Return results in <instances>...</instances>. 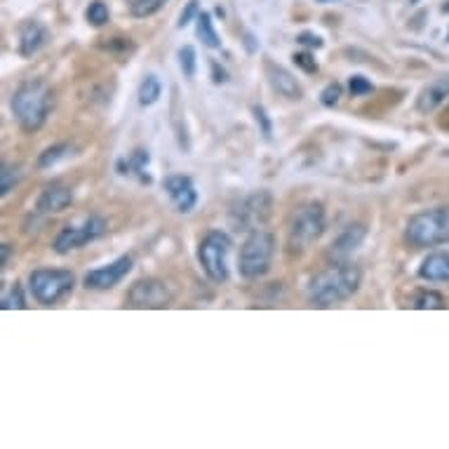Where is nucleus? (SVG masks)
I'll list each match as a JSON object with an SVG mask.
<instances>
[{"mask_svg": "<svg viewBox=\"0 0 449 449\" xmlns=\"http://www.w3.org/2000/svg\"><path fill=\"white\" fill-rule=\"evenodd\" d=\"M163 94V85H160L158 76H146L139 85V104L141 106H153Z\"/></svg>", "mask_w": 449, "mask_h": 449, "instance_id": "21", "label": "nucleus"}, {"mask_svg": "<svg viewBox=\"0 0 449 449\" xmlns=\"http://www.w3.org/2000/svg\"><path fill=\"white\" fill-rule=\"evenodd\" d=\"M407 243L414 247H438L449 243V207H433V210L414 214L407 221L405 231Z\"/></svg>", "mask_w": 449, "mask_h": 449, "instance_id": "3", "label": "nucleus"}, {"mask_svg": "<svg viewBox=\"0 0 449 449\" xmlns=\"http://www.w3.org/2000/svg\"><path fill=\"white\" fill-rule=\"evenodd\" d=\"M360 283H363V271L355 263L339 261L332 268L323 271V273H318L311 280L308 296L316 306L327 308L350 299L360 290Z\"/></svg>", "mask_w": 449, "mask_h": 449, "instance_id": "1", "label": "nucleus"}, {"mask_svg": "<svg viewBox=\"0 0 449 449\" xmlns=\"http://www.w3.org/2000/svg\"><path fill=\"white\" fill-rule=\"evenodd\" d=\"M348 87H350V94H353V97H365V94H372V92H374V85H372L365 76H353V78H350V83H348Z\"/></svg>", "mask_w": 449, "mask_h": 449, "instance_id": "30", "label": "nucleus"}, {"mask_svg": "<svg viewBox=\"0 0 449 449\" xmlns=\"http://www.w3.org/2000/svg\"><path fill=\"white\" fill-rule=\"evenodd\" d=\"M134 266L132 256H120L113 263H109V266H101V268H94L90 273L85 276V287L87 290H113L116 285L123 283V278L130 273Z\"/></svg>", "mask_w": 449, "mask_h": 449, "instance_id": "11", "label": "nucleus"}, {"mask_svg": "<svg viewBox=\"0 0 449 449\" xmlns=\"http://www.w3.org/2000/svg\"><path fill=\"white\" fill-rule=\"evenodd\" d=\"M3 311H10V308H26V299H24V292H21V287L19 285H14L10 292H7L3 296Z\"/></svg>", "mask_w": 449, "mask_h": 449, "instance_id": "28", "label": "nucleus"}, {"mask_svg": "<svg viewBox=\"0 0 449 449\" xmlns=\"http://www.w3.org/2000/svg\"><path fill=\"white\" fill-rule=\"evenodd\" d=\"M165 191L170 200L174 203V207L183 214L193 212V207L198 205V191L193 186V179L183 174H172L165 179Z\"/></svg>", "mask_w": 449, "mask_h": 449, "instance_id": "12", "label": "nucleus"}, {"mask_svg": "<svg viewBox=\"0 0 449 449\" xmlns=\"http://www.w3.org/2000/svg\"><path fill=\"white\" fill-rule=\"evenodd\" d=\"M31 294L38 303L43 306H52V303L61 301L76 285V276L71 271L61 268H38L29 276Z\"/></svg>", "mask_w": 449, "mask_h": 449, "instance_id": "6", "label": "nucleus"}, {"mask_svg": "<svg viewBox=\"0 0 449 449\" xmlns=\"http://www.w3.org/2000/svg\"><path fill=\"white\" fill-rule=\"evenodd\" d=\"M109 223L101 216H87L85 221L76 223V226H66L61 233L54 238V252L57 254H69L71 250H80V247L94 243L106 236Z\"/></svg>", "mask_w": 449, "mask_h": 449, "instance_id": "9", "label": "nucleus"}, {"mask_svg": "<svg viewBox=\"0 0 449 449\" xmlns=\"http://www.w3.org/2000/svg\"><path fill=\"white\" fill-rule=\"evenodd\" d=\"M19 170L12 165H3V170H0V196H7L10 191L19 183Z\"/></svg>", "mask_w": 449, "mask_h": 449, "instance_id": "26", "label": "nucleus"}, {"mask_svg": "<svg viewBox=\"0 0 449 449\" xmlns=\"http://www.w3.org/2000/svg\"><path fill=\"white\" fill-rule=\"evenodd\" d=\"M179 66H181V74L186 76L188 80L196 76L198 54H196V47L193 45H183L181 50H179Z\"/></svg>", "mask_w": 449, "mask_h": 449, "instance_id": "24", "label": "nucleus"}, {"mask_svg": "<svg viewBox=\"0 0 449 449\" xmlns=\"http://www.w3.org/2000/svg\"><path fill=\"white\" fill-rule=\"evenodd\" d=\"M447 40H449V36H447Z\"/></svg>", "mask_w": 449, "mask_h": 449, "instance_id": "39", "label": "nucleus"}, {"mask_svg": "<svg viewBox=\"0 0 449 449\" xmlns=\"http://www.w3.org/2000/svg\"><path fill=\"white\" fill-rule=\"evenodd\" d=\"M52 90L45 80H26L12 94V113L21 125V130L36 132L45 125L52 111Z\"/></svg>", "mask_w": 449, "mask_h": 449, "instance_id": "2", "label": "nucleus"}, {"mask_svg": "<svg viewBox=\"0 0 449 449\" xmlns=\"http://www.w3.org/2000/svg\"><path fill=\"white\" fill-rule=\"evenodd\" d=\"M196 21H198V38L203 40V45L210 47V50L221 47V40H219V36H216V31H214L212 14L210 12H200Z\"/></svg>", "mask_w": 449, "mask_h": 449, "instance_id": "20", "label": "nucleus"}, {"mask_svg": "<svg viewBox=\"0 0 449 449\" xmlns=\"http://www.w3.org/2000/svg\"><path fill=\"white\" fill-rule=\"evenodd\" d=\"M447 97H449V76H440L421 90L419 99H416V111L419 113H433Z\"/></svg>", "mask_w": 449, "mask_h": 449, "instance_id": "16", "label": "nucleus"}, {"mask_svg": "<svg viewBox=\"0 0 449 449\" xmlns=\"http://www.w3.org/2000/svg\"><path fill=\"white\" fill-rule=\"evenodd\" d=\"M85 19L90 21L92 26H104V24L109 21V7L104 5L101 0H94V3H90V7H87Z\"/></svg>", "mask_w": 449, "mask_h": 449, "instance_id": "27", "label": "nucleus"}, {"mask_svg": "<svg viewBox=\"0 0 449 449\" xmlns=\"http://www.w3.org/2000/svg\"><path fill=\"white\" fill-rule=\"evenodd\" d=\"M414 3H416V0H414Z\"/></svg>", "mask_w": 449, "mask_h": 449, "instance_id": "40", "label": "nucleus"}, {"mask_svg": "<svg viewBox=\"0 0 449 449\" xmlns=\"http://www.w3.org/2000/svg\"><path fill=\"white\" fill-rule=\"evenodd\" d=\"M273 212V196L268 191H254V193L245 196L240 203L231 210V226L238 231H259L263 223L271 219Z\"/></svg>", "mask_w": 449, "mask_h": 449, "instance_id": "7", "label": "nucleus"}, {"mask_svg": "<svg viewBox=\"0 0 449 449\" xmlns=\"http://www.w3.org/2000/svg\"><path fill=\"white\" fill-rule=\"evenodd\" d=\"M148 151H143V148H137L134 153H130L127 158H120L118 163H116V170L118 174H134L141 183H151L153 179H151V174H146V167H148Z\"/></svg>", "mask_w": 449, "mask_h": 449, "instance_id": "18", "label": "nucleus"}, {"mask_svg": "<svg viewBox=\"0 0 449 449\" xmlns=\"http://www.w3.org/2000/svg\"><path fill=\"white\" fill-rule=\"evenodd\" d=\"M276 254V238L268 233V231H252L247 240L240 247V256H238V268L240 276L247 280H256L261 276H266L271 271V261H273Z\"/></svg>", "mask_w": 449, "mask_h": 449, "instance_id": "4", "label": "nucleus"}, {"mask_svg": "<svg viewBox=\"0 0 449 449\" xmlns=\"http://www.w3.org/2000/svg\"><path fill=\"white\" fill-rule=\"evenodd\" d=\"M445 296L440 292H421L414 299V308L419 311H435V308H445Z\"/></svg>", "mask_w": 449, "mask_h": 449, "instance_id": "25", "label": "nucleus"}, {"mask_svg": "<svg viewBox=\"0 0 449 449\" xmlns=\"http://www.w3.org/2000/svg\"><path fill=\"white\" fill-rule=\"evenodd\" d=\"M252 36H247V50H250V52H254V43H252Z\"/></svg>", "mask_w": 449, "mask_h": 449, "instance_id": "37", "label": "nucleus"}, {"mask_svg": "<svg viewBox=\"0 0 449 449\" xmlns=\"http://www.w3.org/2000/svg\"><path fill=\"white\" fill-rule=\"evenodd\" d=\"M266 78H268L271 87H273L278 94H283V97L296 99V101L303 97V90H301V85L296 83V78L287 69L278 66V64H271V61L266 64Z\"/></svg>", "mask_w": 449, "mask_h": 449, "instance_id": "15", "label": "nucleus"}, {"mask_svg": "<svg viewBox=\"0 0 449 449\" xmlns=\"http://www.w3.org/2000/svg\"><path fill=\"white\" fill-rule=\"evenodd\" d=\"M325 233V210L320 203H306L294 212L290 221V245L306 250Z\"/></svg>", "mask_w": 449, "mask_h": 449, "instance_id": "8", "label": "nucleus"}, {"mask_svg": "<svg viewBox=\"0 0 449 449\" xmlns=\"http://www.w3.org/2000/svg\"><path fill=\"white\" fill-rule=\"evenodd\" d=\"M292 61H294L301 71H306V74H318V61L313 59V54H311V52H294V54H292Z\"/></svg>", "mask_w": 449, "mask_h": 449, "instance_id": "31", "label": "nucleus"}, {"mask_svg": "<svg viewBox=\"0 0 449 449\" xmlns=\"http://www.w3.org/2000/svg\"><path fill=\"white\" fill-rule=\"evenodd\" d=\"M212 76H214L216 85H221V83H226V80H228V74L223 69H219V64H216V61H212Z\"/></svg>", "mask_w": 449, "mask_h": 449, "instance_id": "35", "label": "nucleus"}, {"mask_svg": "<svg viewBox=\"0 0 449 449\" xmlns=\"http://www.w3.org/2000/svg\"><path fill=\"white\" fill-rule=\"evenodd\" d=\"M198 14H200L198 0H188V3H186V7H183V10H181V14H179V21H176V26H179V29L188 26L191 21H193V19H198Z\"/></svg>", "mask_w": 449, "mask_h": 449, "instance_id": "32", "label": "nucleus"}, {"mask_svg": "<svg viewBox=\"0 0 449 449\" xmlns=\"http://www.w3.org/2000/svg\"><path fill=\"white\" fill-rule=\"evenodd\" d=\"M7 259H10V245H3V266L7 263Z\"/></svg>", "mask_w": 449, "mask_h": 449, "instance_id": "36", "label": "nucleus"}, {"mask_svg": "<svg viewBox=\"0 0 449 449\" xmlns=\"http://www.w3.org/2000/svg\"><path fill=\"white\" fill-rule=\"evenodd\" d=\"M254 118H256V125L261 127L263 137L271 139V134H273V125H271V118H268L266 111H263L261 106H254Z\"/></svg>", "mask_w": 449, "mask_h": 449, "instance_id": "33", "label": "nucleus"}, {"mask_svg": "<svg viewBox=\"0 0 449 449\" xmlns=\"http://www.w3.org/2000/svg\"><path fill=\"white\" fill-rule=\"evenodd\" d=\"M172 296L174 292L170 290L167 283L158 278H146V280H137L132 285L127 299H130L134 308H165L172 301Z\"/></svg>", "mask_w": 449, "mask_h": 449, "instance_id": "10", "label": "nucleus"}, {"mask_svg": "<svg viewBox=\"0 0 449 449\" xmlns=\"http://www.w3.org/2000/svg\"><path fill=\"white\" fill-rule=\"evenodd\" d=\"M419 276L430 283H445L449 280V252H435L423 259Z\"/></svg>", "mask_w": 449, "mask_h": 449, "instance_id": "19", "label": "nucleus"}, {"mask_svg": "<svg viewBox=\"0 0 449 449\" xmlns=\"http://www.w3.org/2000/svg\"><path fill=\"white\" fill-rule=\"evenodd\" d=\"M71 148L69 143H57V146H50V148H45L43 153H40V158H38V167L40 170H45V167H52V165H57L59 160H64V158H69L71 156Z\"/></svg>", "mask_w": 449, "mask_h": 449, "instance_id": "22", "label": "nucleus"}, {"mask_svg": "<svg viewBox=\"0 0 449 449\" xmlns=\"http://www.w3.org/2000/svg\"><path fill=\"white\" fill-rule=\"evenodd\" d=\"M341 85L339 83H330L325 87L323 92H320V101H323V106H327V109H332V106H336V104H339V99H341Z\"/></svg>", "mask_w": 449, "mask_h": 449, "instance_id": "29", "label": "nucleus"}, {"mask_svg": "<svg viewBox=\"0 0 449 449\" xmlns=\"http://www.w3.org/2000/svg\"><path fill=\"white\" fill-rule=\"evenodd\" d=\"M228 252H231V238L226 233H221V231H210V233L200 240L198 261L212 283H226L228 280Z\"/></svg>", "mask_w": 449, "mask_h": 449, "instance_id": "5", "label": "nucleus"}, {"mask_svg": "<svg viewBox=\"0 0 449 449\" xmlns=\"http://www.w3.org/2000/svg\"><path fill=\"white\" fill-rule=\"evenodd\" d=\"M296 43L306 45V47H316V50H320L323 47V38L316 36V34H308V31H303V34L296 36Z\"/></svg>", "mask_w": 449, "mask_h": 449, "instance_id": "34", "label": "nucleus"}, {"mask_svg": "<svg viewBox=\"0 0 449 449\" xmlns=\"http://www.w3.org/2000/svg\"><path fill=\"white\" fill-rule=\"evenodd\" d=\"M71 203H74V193H71L69 186H64V183H50V186H45L43 193H40L36 203V212L40 216L57 214L61 210H66Z\"/></svg>", "mask_w": 449, "mask_h": 449, "instance_id": "14", "label": "nucleus"}, {"mask_svg": "<svg viewBox=\"0 0 449 449\" xmlns=\"http://www.w3.org/2000/svg\"><path fill=\"white\" fill-rule=\"evenodd\" d=\"M45 43H47V29L38 21H29L21 29L19 36V54L21 57H34L36 52L43 50Z\"/></svg>", "mask_w": 449, "mask_h": 449, "instance_id": "17", "label": "nucleus"}, {"mask_svg": "<svg viewBox=\"0 0 449 449\" xmlns=\"http://www.w3.org/2000/svg\"><path fill=\"white\" fill-rule=\"evenodd\" d=\"M165 3H167V0H132L130 12H132V17L146 19V17H153L156 12L163 10Z\"/></svg>", "mask_w": 449, "mask_h": 449, "instance_id": "23", "label": "nucleus"}, {"mask_svg": "<svg viewBox=\"0 0 449 449\" xmlns=\"http://www.w3.org/2000/svg\"><path fill=\"white\" fill-rule=\"evenodd\" d=\"M365 238H367V226H365V223H350V226H346V231H343V233L332 243L330 259L334 263L348 261V256L355 252L358 247H363Z\"/></svg>", "mask_w": 449, "mask_h": 449, "instance_id": "13", "label": "nucleus"}, {"mask_svg": "<svg viewBox=\"0 0 449 449\" xmlns=\"http://www.w3.org/2000/svg\"><path fill=\"white\" fill-rule=\"evenodd\" d=\"M443 12H449V3H447V5L443 7Z\"/></svg>", "mask_w": 449, "mask_h": 449, "instance_id": "38", "label": "nucleus"}]
</instances>
